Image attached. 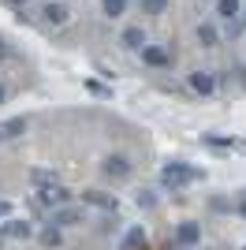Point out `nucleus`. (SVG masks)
<instances>
[{"label":"nucleus","instance_id":"10","mask_svg":"<svg viewBox=\"0 0 246 250\" xmlns=\"http://www.w3.org/2000/svg\"><path fill=\"white\" fill-rule=\"evenodd\" d=\"M82 202L93 209H104V213H116V198L104 194V190H82Z\"/></svg>","mask_w":246,"mask_h":250},{"label":"nucleus","instance_id":"13","mask_svg":"<svg viewBox=\"0 0 246 250\" xmlns=\"http://www.w3.org/2000/svg\"><path fill=\"white\" fill-rule=\"evenodd\" d=\"M0 228H4L8 239H30V235H34V224H30V220H8V224H0Z\"/></svg>","mask_w":246,"mask_h":250},{"label":"nucleus","instance_id":"1","mask_svg":"<svg viewBox=\"0 0 246 250\" xmlns=\"http://www.w3.org/2000/svg\"><path fill=\"white\" fill-rule=\"evenodd\" d=\"M194 179H202V168L183 165V161H168V165L161 168V187L164 190H183V187H190Z\"/></svg>","mask_w":246,"mask_h":250},{"label":"nucleus","instance_id":"30","mask_svg":"<svg viewBox=\"0 0 246 250\" xmlns=\"http://www.w3.org/2000/svg\"><path fill=\"white\" fill-rule=\"evenodd\" d=\"M243 250H246V247H243Z\"/></svg>","mask_w":246,"mask_h":250},{"label":"nucleus","instance_id":"21","mask_svg":"<svg viewBox=\"0 0 246 250\" xmlns=\"http://www.w3.org/2000/svg\"><path fill=\"white\" fill-rule=\"evenodd\" d=\"M86 90L97 94V97H108V86H101V83H86Z\"/></svg>","mask_w":246,"mask_h":250},{"label":"nucleus","instance_id":"16","mask_svg":"<svg viewBox=\"0 0 246 250\" xmlns=\"http://www.w3.org/2000/svg\"><path fill=\"white\" fill-rule=\"evenodd\" d=\"M0 131H4V138H19L22 131H26V120H22V116H15V120H4V124H0Z\"/></svg>","mask_w":246,"mask_h":250},{"label":"nucleus","instance_id":"2","mask_svg":"<svg viewBox=\"0 0 246 250\" xmlns=\"http://www.w3.org/2000/svg\"><path fill=\"white\" fill-rule=\"evenodd\" d=\"M41 22H45L49 30H60V26L71 22V8H67L63 0H45V4H41Z\"/></svg>","mask_w":246,"mask_h":250},{"label":"nucleus","instance_id":"24","mask_svg":"<svg viewBox=\"0 0 246 250\" xmlns=\"http://www.w3.org/2000/svg\"><path fill=\"white\" fill-rule=\"evenodd\" d=\"M8 213H11V206H8V202H0V217H8Z\"/></svg>","mask_w":246,"mask_h":250},{"label":"nucleus","instance_id":"5","mask_svg":"<svg viewBox=\"0 0 246 250\" xmlns=\"http://www.w3.org/2000/svg\"><path fill=\"white\" fill-rule=\"evenodd\" d=\"M186 86H190L198 97H213L216 94V75L213 71H190L186 75Z\"/></svg>","mask_w":246,"mask_h":250},{"label":"nucleus","instance_id":"25","mask_svg":"<svg viewBox=\"0 0 246 250\" xmlns=\"http://www.w3.org/2000/svg\"><path fill=\"white\" fill-rule=\"evenodd\" d=\"M4 243H8V235H4V228H0V250H4Z\"/></svg>","mask_w":246,"mask_h":250},{"label":"nucleus","instance_id":"9","mask_svg":"<svg viewBox=\"0 0 246 250\" xmlns=\"http://www.w3.org/2000/svg\"><path fill=\"white\" fill-rule=\"evenodd\" d=\"M239 15H243V0H216V19H220V22L235 26Z\"/></svg>","mask_w":246,"mask_h":250},{"label":"nucleus","instance_id":"12","mask_svg":"<svg viewBox=\"0 0 246 250\" xmlns=\"http://www.w3.org/2000/svg\"><path fill=\"white\" fill-rule=\"evenodd\" d=\"M194 38H198V45H202V49H216V45H220V30H216L213 22H198Z\"/></svg>","mask_w":246,"mask_h":250},{"label":"nucleus","instance_id":"20","mask_svg":"<svg viewBox=\"0 0 246 250\" xmlns=\"http://www.w3.org/2000/svg\"><path fill=\"white\" fill-rule=\"evenodd\" d=\"M205 146H213V149H231L235 142H231V138H216V135H209V138H205Z\"/></svg>","mask_w":246,"mask_h":250},{"label":"nucleus","instance_id":"14","mask_svg":"<svg viewBox=\"0 0 246 250\" xmlns=\"http://www.w3.org/2000/svg\"><path fill=\"white\" fill-rule=\"evenodd\" d=\"M38 243H41L45 250H56V247L63 243V235H60V228H56V224H45V228L38 231Z\"/></svg>","mask_w":246,"mask_h":250},{"label":"nucleus","instance_id":"22","mask_svg":"<svg viewBox=\"0 0 246 250\" xmlns=\"http://www.w3.org/2000/svg\"><path fill=\"white\" fill-rule=\"evenodd\" d=\"M4 4H8V8H15V11H19V8H26L30 0H4Z\"/></svg>","mask_w":246,"mask_h":250},{"label":"nucleus","instance_id":"19","mask_svg":"<svg viewBox=\"0 0 246 250\" xmlns=\"http://www.w3.org/2000/svg\"><path fill=\"white\" fill-rule=\"evenodd\" d=\"M138 8H142L145 15H164V11H168V0H138Z\"/></svg>","mask_w":246,"mask_h":250},{"label":"nucleus","instance_id":"26","mask_svg":"<svg viewBox=\"0 0 246 250\" xmlns=\"http://www.w3.org/2000/svg\"><path fill=\"white\" fill-rule=\"evenodd\" d=\"M4 97H8V90H4V83H0V104H4Z\"/></svg>","mask_w":246,"mask_h":250},{"label":"nucleus","instance_id":"7","mask_svg":"<svg viewBox=\"0 0 246 250\" xmlns=\"http://www.w3.org/2000/svg\"><path fill=\"white\" fill-rule=\"evenodd\" d=\"M86 220V213L75 206H63V209H52L49 213V224H56V228H71V224H82Z\"/></svg>","mask_w":246,"mask_h":250},{"label":"nucleus","instance_id":"28","mask_svg":"<svg viewBox=\"0 0 246 250\" xmlns=\"http://www.w3.org/2000/svg\"><path fill=\"white\" fill-rule=\"evenodd\" d=\"M179 250H194V247H179Z\"/></svg>","mask_w":246,"mask_h":250},{"label":"nucleus","instance_id":"17","mask_svg":"<svg viewBox=\"0 0 246 250\" xmlns=\"http://www.w3.org/2000/svg\"><path fill=\"white\" fill-rule=\"evenodd\" d=\"M30 179H34V187H52V183H60V179H56V172H45V168H34Z\"/></svg>","mask_w":246,"mask_h":250},{"label":"nucleus","instance_id":"8","mask_svg":"<svg viewBox=\"0 0 246 250\" xmlns=\"http://www.w3.org/2000/svg\"><path fill=\"white\" fill-rule=\"evenodd\" d=\"M202 243V228H198V220H183L179 228H175V247H198Z\"/></svg>","mask_w":246,"mask_h":250},{"label":"nucleus","instance_id":"4","mask_svg":"<svg viewBox=\"0 0 246 250\" xmlns=\"http://www.w3.org/2000/svg\"><path fill=\"white\" fill-rule=\"evenodd\" d=\"M101 168H104V176H108V179H131V172H134V165L123 153H108Z\"/></svg>","mask_w":246,"mask_h":250},{"label":"nucleus","instance_id":"23","mask_svg":"<svg viewBox=\"0 0 246 250\" xmlns=\"http://www.w3.org/2000/svg\"><path fill=\"white\" fill-rule=\"evenodd\" d=\"M8 56H11V49H8V45H0V60H8Z\"/></svg>","mask_w":246,"mask_h":250},{"label":"nucleus","instance_id":"18","mask_svg":"<svg viewBox=\"0 0 246 250\" xmlns=\"http://www.w3.org/2000/svg\"><path fill=\"white\" fill-rule=\"evenodd\" d=\"M101 8H104L108 19H120L123 11H127V0H101Z\"/></svg>","mask_w":246,"mask_h":250},{"label":"nucleus","instance_id":"15","mask_svg":"<svg viewBox=\"0 0 246 250\" xmlns=\"http://www.w3.org/2000/svg\"><path fill=\"white\" fill-rule=\"evenodd\" d=\"M120 250H145V231L142 228H131L120 239Z\"/></svg>","mask_w":246,"mask_h":250},{"label":"nucleus","instance_id":"3","mask_svg":"<svg viewBox=\"0 0 246 250\" xmlns=\"http://www.w3.org/2000/svg\"><path fill=\"white\" fill-rule=\"evenodd\" d=\"M71 202V190L63 183H52V187H41L38 190V206H49V209H63Z\"/></svg>","mask_w":246,"mask_h":250},{"label":"nucleus","instance_id":"6","mask_svg":"<svg viewBox=\"0 0 246 250\" xmlns=\"http://www.w3.org/2000/svg\"><path fill=\"white\" fill-rule=\"evenodd\" d=\"M142 60H145V67H157V71H164V67L172 63V52H168V45L149 42V45L142 49Z\"/></svg>","mask_w":246,"mask_h":250},{"label":"nucleus","instance_id":"11","mask_svg":"<svg viewBox=\"0 0 246 250\" xmlns=\"http://www.w3.org/2000/svg\"><path fill=\"white\" fill-rule=\"evenodd\" d=\"M120 42H123V49H131V52H142L145 45H149V42H145V30H142V26H127V30L120 34Z\"/></svg>","mask_w":246,"mask_h":250},{"label":"nucleus","instance_id":"29","mask_svg":"<svg viewBox=\"0 0 246 250\" xmlns=\"http://www.w3.org/2000/svg\"><path fill=\"white\" fill-rule=\"evenodd\" d=\"M0 142H4V131H0Z\"/></svg>","mask_w":246,"mask_h":250},{"label":"nucleus","instance_id":"27","mask_svg":"<svg viewBox=\"0 0 246 250\" xmlns=\"http://www.w3.org/2000/svg\"><path fill=\"white\" fill-rule=\"evenodd\" d=\"M239 213H243V217H246V198H243V202H239Z\"/></svg>","mask_w":246,"mask_h":250}]
</instances>
